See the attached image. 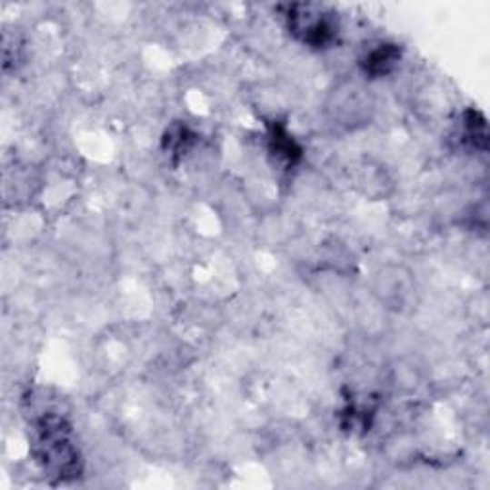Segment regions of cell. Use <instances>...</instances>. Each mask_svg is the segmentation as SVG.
I'll use <instances>...</instances> for the list:
<instances>
[{
    "instance_id": "6da1fadb",
    "label": "cell",
    "mask_w": 490,
    "mask_h": 490,
    "mask_svg": "<svg viewBox=\"0 0 490 490\" xmlns=\"http://www.w3.org/2000/svg\"><path fill=\"white\" fill-rule=\"evenodd\" d=\"M35 456L50 475L77 477L83 469L79 448L71 441V425L58 414H45L35 422Z\"/></svg>"
},
{
    "instance_id": "7a4b0ae2",
    "label": "cell",
    "mask_w": 490,
    "mask_h": 490,
    "mask_svg": "<svg viewBox=\"0 0 490 490\" xmlns=\"http://www.w3.org/2000/svg\"><path fill=\"white\" fill-rule=\"evenodd\" d=\"M285 22L289 33L297 41L313 48H324L334 43L337 27L330 12H325L318 5H289L285 12Z\"/></svg>"
},
{
    "instance_id": "3957f363",
    "label": "cell",
    "mask_w": 490,
    "mask_h": 490,
    "mask_svg": "<svg viewBox=\"0 0 490 490\" xmlns=\"http://www.w3.org/2000/svg\"><path fill=\"white\" fill-rule=\"evenodd\" d=\"M403 52L396 45L391 43H381L374 48H370L365 58L360 60V67L365 71V75L370 79H379L389 75L391 71H395V67L401 62Z\"/></svg>"
},
{
    "instance_id": "277c9868",
    "label": "cell",
    "mask_w": 490,
    "mask_h": 490,
    "mask_svg": "<svg viewBox=\"0 0 490 490\" xmlns=\"http://www.w3.org/2000/svg\"><path fill=\"white\" fill-rule=\"evenodd\" d=\"M268 148L276 159L284 161L285 165H295L303 157L301 144L289 135L287 126L282 121H272L268 129Z\"/></svg>"
},
{
    "instance_id": "5b68a950",
    "label": "cell",
    "mask_w": 490,
    "mask_h": 490,
    "mask_svg": "<svg viewBox=\"0 0 490 490\" xmlns=\"http://www.w3.org/2000/svg\"><path fill=\"white\" fill-rule=\"evenodd\" d=\"M377 294L381 295V301L395 306L403 308L405 301L410 295L408 278L403 275H381L377 278Z\"/></svg>"
},
{
    "instance_id": "8992f818",
    "label": "cell",
    "mask_w": 490,
    "mask_h": 490,
    "mask_svg": "<svg viewBox=\"0 0 490 490\" xmlns=\"http://www.w3.org/2000/svg\"><path fill=\"white\" fill-rule=\"evenodd\" d=\"M486 138H488V131H486L485 117L475 110L465 112L462 119V140L469 144L471 148L485 150Z\"/></svg>"
},
{
    "instance_id": "52a82bcc",
    "label": "cell",
    "mask_w": 490,
    "mask_h": 490,
    "mask_svg": "<svg viewBox=\"0 0 490 490\" xmlns=\"http://www.w3.org/2000/svg\"><path fill=\"white\" fill-rule=\"evenodd\" d=\"M195 135L190 131V126L176 123L167 131L165 138H163V146L173 157H183L185 152H188L194 146Z\"/></svg>"
}]
</instances>
